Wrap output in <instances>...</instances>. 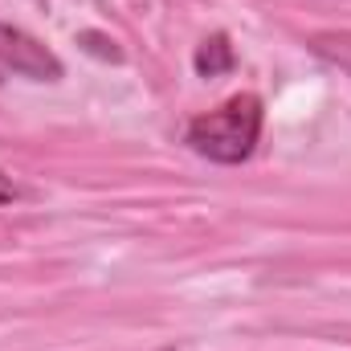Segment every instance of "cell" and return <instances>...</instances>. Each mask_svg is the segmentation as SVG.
<instances>
[{
    "label": "cell",
    "mask_w": 351,
    "mask_h": 351,
    "mask_svg": "<svg viewBox=\"0 0 351 351\" xmlns=\"http://www.w3.org/2000/svg\"><path fill=\"white\" fill-rule=\"evenodd\" d=\"M233 66V49H229V41L225 37H213V41H204L200 49H196V70L200 74H221V70H229Z\"/></svg>",
    "instance_id": "cell-4"
},
{
    "label": "cell",
    "mask_w": 351,
    "mask_h": 351,
    "mask_svg": "<svg viewBox=\"0 0 351 351\" xmlns=\"http://www.w3.org/2000/svg\"><path fill=\"white\" fill-rule=\"evenodd\" d=\"M262 98L258 94H233L229 102H221L208 114H196L184 127V143L217 164H241L254 156L258 139H262Z\"/></svg>",
    "instance_id": "cell-1"
},
{
    "label": "cell",
    "mask_w": 351,
    "mask_h": 351,
    "mask_svg": "<svg viewBox=\"0 0 351 351\" xmlns=\"http://www.w3.org/2000/svg\"><path fill=\"white\" fill-rule=\"evenodd\" d=\"M0 70H12L33 82H58L66 74L62 58L49 45H41L37 37H29L25 29H12V25H0Z\"/></svg>",
    "instance_id": "cell-2"
},
{
    "label": "cell",
    "mask_w": 351,
    "mask_h": 351,
    "mask_svg": "<svg viewBox=\"0 0 351 351\" xmlns=\"http://www.w3.org/2000/svg\"><path fill=\"white\" fill-rule=\"evenodd\" d=\"M160 351H172V348H160Z\"/></svg>",
    "instance_id": "cell-6"
},
{
    "label": "cell",
    "mask_w": 351,
    "mask_h": 351,
    "mask_svg": "<svg viewBox=\"0 0 351 351\" xmlns=\"http://www.w3.org/2000/svg\"><path fill=\"white\" fill-rule=\"evenodd\" d=\"M16 196H21V188H16V184H12L4 172H0V204H4V200H16Z\"/></svg>",
    "instance_id": "cell-5"
},
{
    "label": "cell",
    "mask_w": 351,
    "mask_h": 351,
    "mask_svg": "<svg viewBox=\"0 0 351 351\" xmlns=\"http://www.w3.org/2000/svg\"><path fill=\"white\" fill-rule=\"evenodd\" d=\"M311 49L319 58H327L331 66H339L343 74H351V33H319L311 41Z\"/></svg>",
    "instance_id": "cell-3"
}]
</instances>
